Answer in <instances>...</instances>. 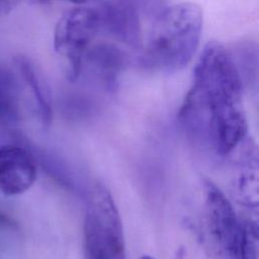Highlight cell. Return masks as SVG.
Segmentation results:
<instances>
[{
    "label": "cell",
    "mask_w": 259,
    "mask_h": 259,
    "mask_svg": "<svg viewBox=\"0 0 259 259\" xmlns=\"http://www.w3.org/2000/svg\"><path fill=\"white\" fill-rule=\"evenodd\" d=\"M202 22V11L197 4L179 2L163 7L155 15L142 45L143 63L165 72L183 69L199 45Z\"/></svg>",
    "instance_id": "7a4b0ae2"
},
{
    "label": "cell",
    "mask_w": 259,
    "mask_h": 259,
    "mask_svg": "<svg viewBox=\"0 0 259 259\" xmlns=\"http://www.w3.org/2000/svg\"><path fill=\"white\" fill-rule=\"evenodd\" d=\"M15 227H16L15 223L9 217H7L5 213L0 212V228H10V229H13Z\"/></svg>",
    "instance_id": "4fadbf2b"
},
{
    "label": "cell",
    "mask_w": 259,
    "mask_h": 259,
    "mask_svg": "<svg viewBox=\"0 0 259 259\" xmlns=\"http://www.w3.org/2000/svg\"><path fill=\"white\" fill-rule=\"evenodd\" d=\"M205 239L211 259H241L243 227L225 193L210 180H203Z\"/></svg>",
    "instance_id": "5b68a950"
},
{
    "label": "cell",
    "mask_w": 259,
    "mask_h": 259,
    "mask_svg": "<svg viewBox=\"0 0 259 259\" xmlns=\"http://www.w3.org/2000/svg\"><path fill=\"white\" fill-rule=\"evenodd\" d=\"M92 68L95 75L108 88L113 89L119 72L126 63L123 51L111 44L92 45L87 52L84 62Z\"/></svg>",
    "instance_id": "ba28073f"
},
{
    "label": "cell",
    "mask_w": 259,
    "mask_h": 259,
    "mask_svg": "<svg viewBox=\"0 0 259 259\" xmlns=\"http://www.w3.org/2000/svg\"><path fill=\"white\" fill-rule=\"evenodd\" d=\"M15 66L20 74L21 79L23 80L26 87L29 89L35 107L41 120V123L45 126H48L52 121V103L51 98L48 94V90L40 80L35 68L31 62L24 56H18L15 58Z\"/></svg>",
    "instance_id": "30bf717a"
},
{
    "label": "cell",
    "mask_w": 259,
    "mask_h": 259,
    "mask_svg": "<svg viewBox=\"0 0 259 259\" xmlns=\"http://www.w3.org/2000/svg\"><path fill=\"white\" fill-rule=\"evenodd\" d=\"M179 118L188 134L219 156H227L246 140L242 79L233 54L223 44L204 47Z\"/></svg>",
    "instance_id": "6da1fadb"
},
{
    "label": "cell",
    "mask_w": 259,
    "mask_h": 259,
    "mask_svg": "<svg viewBox=\"0 0 259 259\" xmlns=\"http://www.w3.org/2000/svg\"><path fill=\"white\" fill-rule=\"evenodd\" d=\"M36 165L22 147L0 145V192L18 195L29 189L36 179Z\"/></svg>",
    "instance_id": "52a82bcc"
},
{
    "label": "cell",
    "mask_w": 259,
    "mask_h": 259,
    "mask_svg": "<svg viewBox=\"0 0 259 259\" xmlns=\"http://www.w3.org/2000/svg\"><path fill=\"white\" fill-rule=\"evenodd\" d=\"M140 259H154V258H153V257H151V256H149V255H145V256L141 257Z\"/></svg>",
    "instance_id": "5bb4252c"
},
{
    "label": "cell",
    "mask_w": 259,
    "mask_h": 259,
    "mask_svg": "<svg viewBox=\"0 0 259 259\" xmlns=\"http://www.w3.org/2000/svg\"><path fill=\"white\" fill-rule=\"evenodd\" d=\"M99 17L100 32L132 48L143 42L140 12L137 4L128 1H105L93 3Z\"/></svg>",
    "instance_id": "8992f818"
},
{
    "label": "cell",
    "mask_w": 259,
    "mask_h": 259,
    "mask_svg": "<svg viewBox=\"0 0 259 259\" xmlns=\"http://www.w3.org/2000/svg\"><path fill=\"white\" fill-rule=\"evenodd\" d=\"M17 102L13 82L0 73V118L7 121L17 119Z\"/></svg>",
    "instance_id": "8fae6325"
},
{
    "label": "cell",
    "mask_w": 259,
    "mask_h": 259,
    "mask_svg": "<svg viewBox=\"0 0 259 259\" xmlns=\"http://www.w3.org/2000/svg\"><path fill=\"white\" fill-rule=\"evenodd\" d=\"M100 32L94 4H80L66 10L54 32V49L62 59L70 81H75L83 68L84 58Z\"/></svg>",
    "instance_id": "277c9868"
},
{
    "label": "cell",
    "mask_w": 259,
    "mask_h": 259,
    "mask_svg": "<svg viewBox=\"0 0 259 259\" xmlns=\"http://www.w3.org/2000/svg\"><path fill=\"white\" fill-rule=\"evenodd\" d=\"M86 259H126L121 219L108 188L95 182L88 194L83 224Z\"/></svg>",
    "instance_id": "3957f363"
},
{
    "label": "cell",
    "mask_w": 259,
    "mask_h": 259,
    "mask_svg": "<svg viewBox=\"0 0 259 259\" xmlns=\"http://www.w3.org/2000/svg\"><path fill=\"white\" fill-rule=\"evenodd\" d=\"M241 259H258V225L252 219L242 220Z\"/></svg>",
    "instance_id": "7c38bea8"
},
{
    "label": "cell",
    "mask_w": 259,
    "mask_h": 259,
    "mask_svg": "<svg viewBox=\"0 0 259 259\" xmlns=\"http://www.w3.org/2000/svg\"><path fill=\"white\" fill-rule=\"evenodd\" d=\"M247 147H242L240 158V172L237 178V189L239 197L246 206L257 207L258 204V164L256 148L250 140L246 142Z\"/></svg>",
    "instance_id": "9c48e42d"
}]
</instances>
